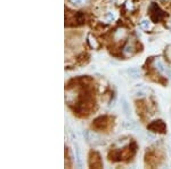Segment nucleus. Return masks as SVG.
I'll use <instances>...</instances> for the list:
<instances>
[{
	"mask_svg": "<svg viewBox=\"0 0 171 169\" xmlns=\"http://www.w3.org/2000/svg\"><path fill=\"white\" fill-rule=\"evenodd\" d=\"M126 6H127V9H129V10H133L135 7H133V1L131 0H128L127 2H126Z\"/></svg>",
	"mask_w": 171,
	"mask_h": 169,
	"instance_id": "12",
	"label": "nucleus"
},
{
	"mask_svg": "<svg viewBox=\"0 0 171 169\" xmlns=\"http://www.w3.org/2000/svg\"><path fill=\"white\" fill-rule=\"evenodd\" d=\"M154 68L158 70V72H161V73H166L168 70L167 68H166L164 63H163L161 60H158V58H156V60L154 61Z\"/></svg>",
	"mask_w": 171,
	"mask_h": 169,
	"instance_id": "2",
	"label": "nucleus"
},
{
	"mask_svg": "<svg viewBox=\"0 0 171 169\" xmlns=\"http://www.w3.org/2000/svg\"><path fill=\"white\" fill-rule=\"evenodd\" d=\"M75 159H77V165L79 167H82V156H81V151L78 145H75Z\"/></svg>",
	"mask_w": 171,
	"mask_h": 169,
	"instance_id": "7",
	"label": "nucleus"
},
{
	"mask_svg": "<svg viewBox=\"0 0 171 169\" xmlns=\"http://www.w3.org/2000/svg\"><path fill=\"white\" fill-rule=\"evenodd\" d=\"M121 105H122V108H123V112L126 113V116H130V105L124 97L121 98Z\"/></svg>",
	"mask_w": 171,
	"mask_h": 169,
	"instance_id": "5",
	"label": "nucleus"
},
{
	"mask_svg": "<svg viewBox=\"0 0 171 169\" xmlns=\"http://www.w3.org/2000/svg\"><path fill=\"white\" fill-rule=\"evenodd\" d=\"M71 1L75 5H83L85 2H87L88 0H71Z\"/></svg>",
	"mask_w": 171,
	"mask_h": 169,
	"instance_id": "13",
	"label": "nucleus"
},
{
	"mask_svg": "<svg viewBox=\"0 0 171 169\" xmlns=\"http://www.w3.org/2000/svg\"><path fill=\"white\" fill-rule=\"evenodd\" d=\"M88 41H89V45L91 48H94V49H97V48L99 47V43L98 41L96 40V38L95 37H93V35H88Z\"/></svg>",
	"mask_w": 171,
	"mask_h": 169,
	"instance_id": "8",
	"label": "nucleus"
},
{
	"mask_svg": "<svg viewBox=\"0 0 171 169\" xmlns=\"http://www.w3.org/2000/svg\"><path fill=\"white\" fill-rule=\"evenodd\" d=\"M145 95H146V90H144V89L136 91V97H144Z\"/></svg>",
	"mask_w": 171,
	"mask_h": 169,
	"instance_id": "11",
	"label": "nucleus"
},
{
	"mask_svg": "<svg viewBox=\"0 0 171 169\" xmlns=\"http://www.w3.org/2000/svg\"><path fill=\"white\" fill-rule=\"evenodd\" d=\"M127 73L131 77V78H139L140 77V71L137 68H128L127 69Z\"/></svg>",
	"mask_w": 171,
	"mask_h": 169,
	"instance_id": "3",
	"label": "nucleus"
},
{
	"mask_svg": "<svg viewBox=\"0 0 171 169\" xmlns=\"http://www.w3.org/2000/svg\"><path fill=\"white\" fill-rule=\"evenodd\" d=\"M123 127L124 129L127 130H136L138 129V126H137V123L135 121H129V120H127V121H123Z\"/></svg>",
	"mask_w": 171,
	"mask_h": 169,
	"instance_id": "4",
	"label": "nucleus"
},
{
	"mask_svg": "<svg viewBox=\"0 0 171 169\" xmlns=\"http://www.w3.org/2000/svg\"><path fill=\"white\" fill-rule=\"evenodd\" d=\"M162 1H168V0H162Z\"/></svg>",
	"mask_w": 171,
	"mask_h": 169,
	"instance_id": "14",
	"label": "nucleus"
},
{
	"mask_svg": "<svg viewBox=\"0 0 171 169\" xmlns=\"http://www.w3.org/2000/svg\"><path fill=\"white\" fill-rule=\"evenodd\" d=\"M133 53V42H130V41H129V42L124 46L123 54L126 55V56H130Z\"/></svg>",
	"mask_w": 171,
	"mask_h": 169,
	"instance_id": "6",
	"label": "nucleus"
},
{
	"mask_svg": "<svg viewBox=\"0 0 171 169\" xmlns=\"http://www.w3.org/2000/svg\"><path fill=\"white\" fill-rule=\"evenodd\" d=\"M148 129L152 130V131L164 133V130H166V125H164V122L163 121L158 120V121H154L153 123H151L150 126H148Z\"/></svg>",
	"mask_w": 171,
	"mask_h": 169,
	"instance_id": "1",
	"label": "nucleus"
},
{
	"mask_svg": "<svg viewBox=\"0 0 171 169\" xmlns=\"http://www.w3.org/2000/svg\"><path fill=\"white\" fill-rule=\"evenodd\" d=\"M152 26L153 25H152L151 21H148V20H143V21L140 22V28L144 29V30H151Z\"/></svg>",
	"mask_w": 171,
	"mask_h": 169,
	"instance_id": "9",
	"label": "nucleus"
},
{
	"mask_svg": "<svg viewBox=\"0 0 171 169\" xmlns=\"http://www.w3.org/2000/svg\"><path fill=\"white\" fill-rule=\"evenodd\" d=\"M124 35H126V32H124V30H118L115 32V39H121V38H123Z\"/></svg>",
	"mask_w": 171,
	"mask_h": 169,
	"instance_id": "10",
	"label": "nucleus"
}]
</instances>
